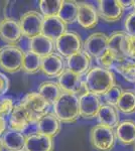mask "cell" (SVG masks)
I'll return each instance as SVG.
<instances>
[{
	"label": "cell",
	"mask_w": 135,
	"mask_h": 151,
	"mask_svg": "<svg viewBox=\"0 0 135 151\" xmlns=\"http://www.w3.org/2000/svg\"><path fill=\"white\" fill-rule=\"evenodd\" d=\"M24 52L17 45L0 47V69L8 74H15L22 69Z\"/></svg>",
	"instance_id": "3957f363"
},
{
	"label": "cell",
	"mask_w": 135,
	"mask_h": 151,
	"mask_svg": "<svg viewBox=\"0 0 135 151\" xmlns=\"http://www.w3.org/2000/svg\"><path fill=\"white\" fill-rule=\"evenodd\" d=\"M22 36L19 21L11 17H5L0 20V38L7 45H16Z\"/></svg>",
	"instance_id": "9c48e42d"
},
{
	"label": "cell",
	"mask_w": 135,
	"mask_h": 151,
	"mask_svg": "<svg viewBox=\"0 0 135 151\" xmlns=\"http://www.w3.org/2000/svg\"><path fill=\"white\" fill-rule=\"evenodd\" d=\"M2 147L7 151H25L26 136L15 130H6L1 137Z\"/></svg>",
	"instance_id": "ac0fdd59"
},
{
	"label": "cell",
	"mask_w": 135,
	"mask_h": 151,
	"mask_svg": "<svg viewBox=\"0 0 135 151\" xmlns=\"http://www.w3.org/2000/svg\"><path fill=\"white\" fill-rule=\"evenodd\" d=\"M78 11H79V3L73 0H65L61 6L58 17L66 24H72L77 21Z\"/></svg>",
	"instance_id": "4316f807"
},
{
	"label": "cell",
	"mask_w": 135,
	"mask_h": 151,
	"mask_svg": "<svg viewBox=\"0 0 135 151\" xmlns=\"http://www.w3.org/2000/svg\"><path fill=\"white\" fill-rule=\"evenodd\" d=\"M83 48V41L81 36L73 31H67L60 38L56 40V50L63 58H70L79 52Z\"/></svg>",
	"instance_id": "8992f818"
},
{
	"label": "cell",
	"mask_w": 135,
	"mask_h": 151,
	"mask_svg": "<svg viewBox=\"0 0 135 151\" xmlns=\"http://www.w3.org/2000/svg\"><path fill=\"white\" fill-rule=\"evenodd\" d=\"M80 115L84 119H94L97 118L98 112L101 108V100L100 96L86 92L79 97Z\"/></svg>",
	"instance_id": "4fadbf2b"
},
{
	"label": "cell",
	"mask_w": 135,
	"mask_h": 151,
	"mask_svg": "<svg viewBox=\"0 0 135 151\" xmlns=\"http://www.w3.org/2000/svg\"><path fill=\"white\" fill-rule=\"evenodd\" d=\"M113 69L129 83H135V62L129 58H117Z\"/></svg>",
	"instance_id": "484cf974"
},
{
	"label": "cell",
	"mask_w": 135,
	"mask_h": 151,
	"mask_svg": "<svg viewBox=\"0 0 135 151\" xmlns=\"http://www.w3.org/2000/svg\"><path fill=\"white\" fill-rule=\"evenodd\" d=\"M116 60H117V58L115 57L109 50H107L97 60L101 68L111 70V69H113V65H114Z\"/></svg>",
	"instance_id": "d6a6232c"
},
{
	"label": "cell",
	"mask_w": 135,
	"mask_h": 151,
	"mask_svg": "<svg viewBox=\"0 0 135 151\" xmlns=\"http://www.w3.org/2000/svg\"><path fill=\"white\" fill-rule=\"evenodd\" d=\"M130 35L125 31H114L108 36V50L117 58H128Z\"/></svg>",
	"instance_id": "7c38bea8"
},
{
	"label": "cell",
	"mask_w": 135,
	"mask_h": 151,
	"mask_svg": "<svg viewBox=\"0 0 135 151\" xmlns=\"http://www.w3.org/2000/svg\"><path fill=\"white\" fill-rule=\"evenodd\" d=\"M62 3V0H40L38 4L40 14L43 16V18L58 16Z\"/></svg>",
	"instance_id": "f546056e"
},
{
	"label": "cell",
	"mask_w": 135,
	"mask_h": 151,
	"mask_svg": "<svg viewBox=\"0 0 135 151\" xmlns=\"http://www.w3.org/2000/svg\"><path fill=\"white\" fill-rule=\"evenodd\" d=\"M6 131V119L0 116V136H2Z\"/></svg>",
	"instance_id": "8d00e7d4"
},
{
	"label": "cell",
	"mask_w": 135,
	"mask_h": 151,
	"mask_svg": "<svg viewBox=\"0 0 135 151\" xmlns=\"http://www.w3.org/2000/svg\"><path fill=\"white\" fill-rule=\"evenodd\" d=\"M99 14L98 10L92 4L82 2L79 3L77 22L85 29H92L98 24Z\"/></svg>",
	"instance_id": "2e32d148"
},
{
	"label": "cell",
	"mask_w": 135,
	"mask_h": 151,
	"mask_svg": "<svg viewBox=\"0 0 135 151\" xmlns=\"http://www.w3.org/2000/svg\"><path fill=\"white\" fill-rule=\"evenodd\" d=\"M2 143H1V139H0V151H2Z\"/></svg>",
	"instance_id": "f35d334b"
},
{
	"label": "cell",
	"mask_w": 135,
	"mask_h": 151,
	"mask_svg": "<svg viewBox=\"0 0 135 151\" xmlns=\"http://www.w3.org/2000/svg\"><path fill=\"white\" fill-rule=\"evenodd\" d=\"M58 79V84L62 89L63 93H70L80 97L81 95L87 92L82 76L75 74L68 69L65 70V72Z\"/></svg>",
	"instance_id": "ba28073f"
},
{
	"label": "cell",
	"mask_w": 135,
	"mask_h": 151,
	"mask_svg": "<svg viewBox=\"0 0 135 151\" xmlns=\"http://www.w3.org/2000/svg\"><path fill=\"white\" fill-rule=\"evenodd\" d=\"M38 93L45 99V101L53 106L58 98L62 96L63 91L58 83L53 81H45L40 84Z\"/></svg>",
	"instance_id": "d4e9b609"
},
{
	"label": "cell",
	"mask_w": 135,
	"mask_h": 151,
	"mask_svg": "<svg viewBox=\"0 0 135 151\" xmlns=\"http://www.w3.org/2000/svg\"><path fill=\"white\" fill-rule=\"evenodd\" d=\"M25 151H55L53 138L40 133H31L26 136Z\"/></svg>",
	"instance_id": "e0dca14e"
},
{
	"label": "cell",
	"mask_w": 135,
	"mask_h": 151,
	"mask_svg": "<svg viewBox=\"0 0 135 151\" xmlns=\"http://www.w3.org/2000/svg\"><path fill=\"white\" fill-rule=\"evenodd\" d=\"M97 119L101 125L115 129L120 123V114L116 107L105 104L102 105L98 112Z\"/></svg>",
	"instance_id": "603a6c76"
},
{
	"label": "cell",
	"mask_w": 135,
	"mask_h": 151,
	"mask_svg": "<svg viewBox=\"0 0 135 151\" xmlns=\"http://www.w3.org/2000/svg\"><path fill=\"white\" fill-rule=\"evenodd\" d=\"M119 1H120V4L123 7V9L133 7V0H119Z\"/></svg>",
	"instance_id": "74e56055"
},
{
	"label": "cell",
	"mask_w": 135,
	"mask_h": 151,
	"mask_svg": "<svg viewBox=\"0 0 135 151\" xmlns=\"http://www.w3.org/2000/svg\"><path fill=\"white\" fill-rule=\"evenodd\" d=\"M14 101L11 97H2L0 98V116L6 118L11 115L14 109Z\"/></svg>",
	"instance_id": "1f68e13d"
},
{
	"label": "cell",
	"mask_w": 135,
	"mask_h": 151,
	"mask_svg": "<svg viewBox=\"0 0 135 151\" xmlns=\"http://www.w3.org/2000/svg\"><path fill=\"white\" fill-rule=\"evenodd\" d=\"M19 103H21L25 107V109L28 111L32 120L35 123L41 117L48 113V109L51 106L38 92H30V93L26 94L20 100Z\"/></svg>",
	"instance_id": "5b68a950"
},
{
	"label": "cell",
	"mask_w": 135,
	"mask_h": 151,
	"mask_svg": "<svg viewBox=\"0 0 135 151\" xmlns=\"http://www.w3.org/2000/svg\"><path fill=\"white\" fill-rule=\"evenodd\" d=\"M115 135L121 144H135V122L132 120H124L120 122L115 128Z\"/></svg>",
	"instance_id": "cb8c5ba5"
},
{
	"label": "cell",
	"mask_w": 135,
	"mask_h": 151,
	"mask_svg": "<svg viewBox=\"0 0 135 151\" xmlns=\"http://www.w3.org/2000/svg\"><path fill=\"white\" fill-rule=\"evenodd\" d=\"M84 82L87 92L97 96H104L108 90L115 86V76L110 70L94 67L85 75Z\"/></svg>",
	"instance_id": "6da1fadb"
},
{
	"label": "cell",
	"mask_w": 135,
	"mask_h": 151,
	"mask_svg": "<svg viewBox=\"0 0 135 151\" xmlns=\"http://www.w3.org/2000/svg\"><path fill=\"white\" fill-rule=\"evenodd\" d=\"M56 48V42L45 35H40L35 37L31 38L29 41V50H31L35 55L40 58H46L53 55Z\"/></svg>",
	"instance_id": "44dd1931"
},
{
	"label": "cell",
	"mask_w": 135,
	"mask_h": 151,
	"mask_svg": "<svg viewBox=\"0 0 135 151\" xmlns=\"http://www.w3.org/2000/svg\"><path fill=\"white\" fill-rule=\"evenodd\" d=\"M19 24L23 36L29 40L43 35V16L38 11H27L19 19Z\"/></svg>",
	"instance_id": "52a82bcc"
},
{
	"label": "cell",
	"mask_w": 135,
	"mask_h": 151,
	"mask_svg": "<svg viewBox=\"0 0 135 151\" xmlns=\"http://www.w3.org/2000/svg\"><path fill=\"white\" fill-rule=\"evenodd\" d=\"M116 108L119 112L126 115L135 113V91L128 90L124 91L121 98L119 99V102L117 104Z\"/></svg>",
	"instance_id": "f1b7e54d"
},
{
	"label": "cell",
	"mask_w": 135,
	"mask_h": 151,
	"mask_svg": "<svg viewBox=\"0 0 135 151\" xmlns=\"http://www.w3.org/2000/svg\"><path fill=\"white\" fill-rule=\"evenodd\" d=\"M116 135L112 128L101 124L94 126L90 132V141L97 151H111L115 145Z\"/></svg>",
	"instance_id": "277c9868"
},
{
	"label": "cell",
	"mask_w": 135,
	"mask_h": 151,
	"mask_svg": "<svg viewBox=\"0 0 135 151\" xmlns=\"http://www.w3.org/2000/svg\"><path fill=\"white\" fill-rule=\"evenodd\" d=\"M53 113L62 123H74L80 118L79 97L63 93L53 105Z\"/></svg>",
	"instance_id": "7a4b0ae2"
},
{
	"label": "cell",
	"mask_w": 135,
	"mask_h": 151,
	"mask_svg": "<svg viewBox=\"0 0 135 151\" xmlns=\"http://www.w3.org/2000/svg\"><path fill=\"white\" fill-rule=\"evenodd\" d=\"M133 7H134V11H135V0H133Z\"/></svg>",
	"instance_id": "ab89813d"
},
{
	"label": "cell",
	"mask_w": 135,
	"mask_h": 151,
	"mask_svg": "<svg viewBox=\"0 0 135 151\" xmlns=\"http://www.w3.org/2000/svg\"><path fill=\"white\" fill-rule=\"evenodd\" d=\"M128 58L135 62V37H133V36H130V40H129Z\"/></svg>",
	"instance_id": "d590c367"
},
{
	"label": "cell",
	"mask_w": 135,
	"mask_h": 151,
	"mask_svg": "<svg viewBox=\"0 0 135 151\" xmlns=\"http://www.w3.org/2000/svg\"><path fill=\"white\" fill-rule=\"evenodd\" d=\"M108 50V36L103 32H94L83 42V50L91 58L98 60Z\"/></svg>",
	"instance_id": "30bf717a"
},
{
	"label": "cell",
	"mask_w": 135,
	"mask_h": 151,
	"mask_svg": "<svg viewBox=\"0 0 135 151\" xmlns=\"http://www.w3.org/2000/svg\"><path fill=\"white\" fill-rule=\"evenodd\" d=\"M32 124H35V122L32 120L30 114L25 109V107L21 103L16 104L11 115L9 116V127L11 130L23 133Z\"/></svg>",
	"instance_id": "8fae6325"
},
{
	"label": "cell",
	"mask_w": 135,
	"mask_h": 151,
	"mask_svg": "<svg viewBox=\"0 0 135 151\" xmlns=\"http://www.w3.org/2000/svg\"><path fill=\"white\" fill-rule=\"evenodd\" d=\"M125 32L130 36L135 37V11L128 14L124 22Z\"/></svg>",
	"instance_id": "836d02e7"
},
{
	"label": "cell",
	"mask_w": 135,
	"mask_h": 151,
	"mask_svg": "<svg viewBox=\"0 0 135 151\" xmlns=\"http://www.w3.org/2000/svg\"><path fill=\"white\" fill-rule=\"evenodd\" d=\"M35 127L38 133L53 138L60 133L62 129V122L58 120L55 113L48 112L36 122Z\"/></svg>",
	"instance_id": "9a60e30c"
},
{
	"label": "cell",
	"mask_w": 135,
	"mask_h": 151,
	"mask_svg": "<svg viewBox=\"0 0 135 151\" xmlns=\"http://www.w3.org/2000/svg\"><path fill=\"white\" fill-rule=\"evenodd\" d=\"M41 64H43V58L28 50L27 52H24L21 70L30 75L38 74V72H41Z\"/></svg>",
	"instance_id": "83f0119b"
},
{
	"label": "cell",
	"mask_w": 135,
	"mask_h": 151,
	"mask_svg": "<svg viewBox=\"0 0 135 151\" xmlns=\"http://www.w3.org/2000/svg\"><path fill=\"white\" fill-rule=\"evenodd\" d=\"M124 9L119 0H100L98 1L99 17L107 22L118 21L123 15Z\"/></svg>",
	"instance_id": "5bb4252c"
},
{
	"label": "cell",
	"mask_w": 135,
	"mask_h": 151,
	"mask_svg": "<svg viewBox=\"0 0 135 151\" xmlns=\"http://www.w3.org/2000/svg\"><path fill=\"white\" fill-rule=\"evenodd\" d=\"M9 87H10L9 79L4 74L0 73V98H2L7 93V91L9 90Z\"/></svg>",
	"instance_id": "e575fe53"
},
{
	"label": "cell",
	"mask_w": 135,
	"mask_h": 151,
	"mask_svg": "<svg viewBox=\"0 0 135 151\" xmlns=\"http://www.w3.org/2000/svg\"><path fill=\"white\" fill-rule=\"evenodd\" d=\"M65 60L60 55L53 53V55L43 58L41 72L46 77L58 78L65 72Z\"/></svg>",
	"instance_id": "d6986e66"
},
{
	"label": "cell",
	"mask_w": 135,
	"mask_h": 151,
	"mask_svg": "<svg viewBox=\"0 0 135 151\" xmlns=\"http://www.w3.org/2000/svg\"><path fill=\"white\" fill-rule=\"evenodd\" d=\"M90 65L91 58L84 50H80L79 52L75 53V55L67 58L68 70L79 76L87 74L90 70Z\"/></svg>",
	"instance_id": "7402d4cb"
},
{
	"label": "cell",
	"mask_w": 135,
	"mask_h": 151,
	"mask_svg": "<svg viewBox=\"0 0 135 151\" xmlns=\"http://www.w3.org/2000/svg\"><path fill=\"white\" fill-rule=\"evenodd\" d=\"M67 32V24L58 16L43 18V35L56 42L58 38Z\"/></svg>",
	"instance_id": "ffe728a7"
},
{
	"label": "cell",
	"mask_w": 135,
	"mask_h": 151,
	"mask_svg": "<svg viewBox=\"0 0 135 151\" xmlns=\"http://www.w3.org/2000/svg\"><path fill=\"white\" fill-rule=\"evenodd\" d=\"M123 92L124 91L119 86H117V85H115V86H113L110 90H108L106 92V94L103 97H104V100L107 105L116 107L119 102V99L121 98L122 94H123Z\"/></svg>",
	"instance_id": "4dcf8cb0"
}]
</instances>
